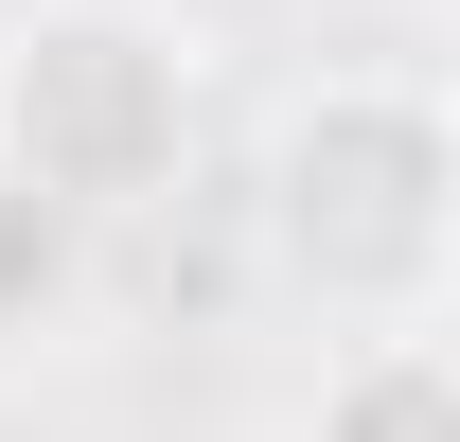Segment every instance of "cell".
<instances>
[{"label": "cell", "mask_w": 460, "mask_h": 442, "mask_svg": "<svg viewBox=\"0 0 460 442\" xmlns=\"http://www.w3.org/2000/svg\"><path fill=\"white\" fill-rule=\"evenodd\" d=\"M301 442H460V319H390V336H337V372H319Z\"/></svg>", "instance_id": "3"}, {"label": "cell", "mask_w": 460, "mask_h": 442, "mask_svg": "<svg viewBox=\"0 0 460 442\" xmlns=\"http://www.w3.org/2000/svg\"><path fill=\"white\" fill-rule=\"evenodd\" d=\"M266 266L337 336L460 319V89L425 71H319L266 124Z\"/></svg>", "instance_id": "1"}, {"label": "cell", "mask_w": 460, "mask_h": 442, "mask_svg": "<svg viewBox=\"0 0 460 442\" xmlns=\"http://www.w3.org/2000/svg\"><path fill=\"white\" fill-rule=\"evenodd\" d=\"M195 160V36L142 0H36L0 36V177L54 195L71 230H124Z\"/></svg>", "instance_id": "2"}]
</instances>
